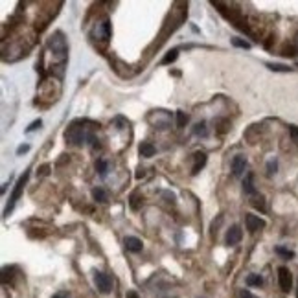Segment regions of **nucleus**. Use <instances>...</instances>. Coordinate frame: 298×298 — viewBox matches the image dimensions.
<instances>
[{
    "instance_id": "5",
    "label": "nucleus",
    "mask_w": 298,
    "mask_h": 298,
    "mask_svg": "<svg viewBox=\"0 0 298 298\" xmlns=\"http://www.w3.org/2000/svg\"><path fill=\"white\" fill-rule=\"evenodd\" d=\"M278 284H280V289L284 293H289L291 287H293V276L287 267H280L278 269Z\"/></svg>"
},
{
    "instance_id": "32",
    "label": "nucleus",
    "mask_w": 298,
    "mask_h": 298,
    "mask_svg": "<svg viewBox=\"0 0 298 298\" xmlns=\"http://www.w3.org/2000/svg\"><path fill=\"white\" fill-rule=\"evenodd\" d=\"M127 298H138V294L134 293V291H129V293H127Z\"/></svg>"
},
{
    "instance_id": "17",
    "label": "nucleus",
    "mask_w": 298,
    "mask_h": 298,
    "mask_svg": "<svg viewBox=\"0 0 298 298\" xmlns=\"http://www.w3.org/2000/svg\"><path fill=\"white\" fill-rule=\"evenodd\" d=\"M15 271H17L15 267H4V269H2V284H8V282L13 280Z\"/></svg>"
},
{
    "instance_id": "22",
    "label": "nucleus",
    "mask_w": 298,
    "mask_h": 298,
    "mask_svg": "<svg viewBox=\"0 0 298 298\" xmlns=\"http://www.w3.org/2000/svg\"><path fill=\"white\" fill-rule=\"evenodd\" d=\"M232 44L238 46V48H243V50H250V44L247 41H243V39H238V37L232 39Z\"/></svg>"
},
{
    "instance_id": "23",
    "label": "nucleus",
    "mask_w": 298,
    "mask_h": 298,
    "mask_svg": "<svg viewBox=\"0 0 298 298\" xmlns=\"http://www.w3.org/2000/svg\"><path fill=\"white\" fill-rule=\"evenodd\" d=\"M193 133L197 134V136H207V124H204V122L197 124L195 125V129H193Z\"/></svg>"
},
{
    "instance_id": "20",
    "label": "nucleus",
    "mask_w": 298,
    "mask_h": 298,
    "mask_svg": "<svg viewBox=\"0 0 298 298\" xmlns=\"http://www.w3.org/2000/svg\"><path fill=\"white\" fill-rule=\"evenodd\" d=\"M107 166L109 164H107V161H103V158H100V161L96 162V171L101 175V177H105L107 175Z\"/></svg>"
},
{
    "instance_id": "25",
    "label": "nucleus",
    "mask_w": 298,
    "mask_h": 298,
    "mask_svg": "<svg viewBox=\"0 0 298 298\" xmlns=\"http://www.w3.org/2000/svg\"><path fill=\"white\" fill-rule=\"evenodd\" d=\"M276 254H280V256H284V258H293L294 256V253L293 250H287V248H284V247H276Z\"/></svg>"
},
{
    "instance_id": "1",
    "label": "nucleus",
    "mask_w": 298,
    "mask_h": 298,
    "mask_svg": "<svg viewBox=\"0 0 298 298\" xmlns=\"http://www.w3.org/2000/svg\"><path fill=\"white\" fill-rule=\"evenodd\" d=\"M88 122H74L64 131L66 142L72 146H83V144H96V136L90 131V127H85Z\"/></svg>"
},
{
    "instance_id": "30",
    "label": "nucleus",
    "mask_w": 298,
    "mask_h": 298,
    "mask_svg": "<svg viewBox=\"0 0 298 298\" xmlns=\"http://www.w3.org/2000/svg\"><path fill=\"white\" fill-rule=\"evenodd\" d=\"M241 298H256V296H254V294L250 293V291L245 289V291H241Z\"/></svg>"
},
{
    "instance_id": "24",
    "label": "nucleus",
    "mask_w": 298,
    "mask_h": 298,
    "mask_svg": "<svg viewBox=\"0 0 298 298\" xmlns=\"http://www.w3.org/2000/svg\"><path fill=\"white\" fill-rule=\"evenodd\" d=\"M253 204H254V208H258V210H262V212H265V210H267V207H265V199H263V197H254Z\"/></svg>"
},
{
    "instance_id": "26",
    "label": "nucleus",
    "mask_w": 298,
    "mask_h": 298,
    "mask_svg": "<svg viewBox=\"0 0 298 298\" xmlns=\"http://www.w3.org/2000/svg\"><path fill=\"white\" fill-rule=\"evenodd\" d=\"M276 170H278V164H276V161H271L269 164H267V171H269V175L276 173Z\"/></svg>"
},
{
    "instance_id": "13",
    "label": "nucleus",
    "mask_w": 298,
    "mask_h": 298,
    "mask_svg": "<svg viewBox=\"0 0 298 298\" xmlns=\"http://www.w3.org/2000/svg\"><path fill=\"white\" fill-rule=\"evenodd\" d=\"M254 175L253 173H248L247 177H245L243 180V192L247 193V195H256V188H254Z\"/></svg>"
},
{
    "instance_id": "34",
    "label": "nucleus",
    "mask_w": 298,
    "mask_h": 298,
    "mask_svg": "<svg viewBox=\"0 0 298 298\" xmlns=\"http://www.w3.org/2000/svg\"><path fill=\"white\" fill-rule=\"evenodd\" d=\"M52 298H66V296H64L63 293H59V294H54V296H52Z\"/></svg>"
},
{
    "instance_id": "21",
    "label": "nucleus",
    "mask_w": 298,
    "mask_h": 298,
    "mask_svg": "<svg viewBox=\"0 0 298 298\" xmlns=\"http://www.w3.org/2000/svg\"><path fill=\"white\" fill-rule=\"evenodd\" d=\"M186 124H188V114L182 112V110H179V112H177V127H184Z\"/></svg>"
},
{
    "instance_id": "14",
    "label": "nucleus",
    "mask_w": 298,
    "mask_h": 298,
    "mask_svg": "<svg viewBox=\"0 0 298 298\" xmlns=\"http://www.w3.org/2000/svg\"><path fill=\"white\" fill-rule=\"evenodd\" d=\"M155 146L153 144H149V142H142L140 144V155L142 156H146V158H151L153 155H155Z\"/></svg>"
},
{
    "instance_id": "12",
    "label": "nucleus",
    "mask_w": 298,
    "mask_h": 298,
    "mask_svg": "<svg viewBox=\"0 0 298 298\" xmlns=\"http://www.w3.org/2000/svg\"><path fill=\"white\" fill-rule=\"evenodd\" d=\"M144 204V197L140 195V192H133L131 193V197H129V208L133 212H138L142 208Z\"/></svg>"
},
{
    "instance_id": "31",
    "label": "nucleus",
    "mask_w": 298,
    "mask_h": 298,
    "mask_svg": "<svg viewBox=\"0 0 298 298\" xmlns=\"http://www.w3.org/2000/svg\"><path fill=\"white\" fill-rule=\"evenodd\" d=\"M48 170H50V166H42L39 170V175H48Z\"/></svg>"
},
{
    "instance_id": "19",
    "label": "nucleus",
    "mask_w": 298,
    "mask_h": 298,
    "mask_svg": "<svg viewBox=\"0 0 298 298\" xmlns=\"http://www.w3.org/2000/svg\"><path fill=\"white\" fill-rule=\"evenodd\" d=\"M267 66L271 70H274V72H289L291 66H287V64H278V63H267Z\"/></svg>"
},
{
    "instance_id": "8",
    "label": "nucleus",
    "mask_w": 298,
    "mask_h": 298,
    "mask_svg": "<svg viewBox=\"0 0 298 298\" xmlns=\"http://www.w3.org/2000/svg\"><path fill=\"white\" fill-rule=\"evenodd\" d=\"M241 238H243V232H241V228H239L238 225L232 226V228L226 232V245H238L239 241H241Z\"/></svg>"
},
{
    "instance_id": "16",
    "label": "nucleus",
    "mask_w": 298,
    "mask_h": 298,
    "mask_svg": "<svg viewBox=\"0 0 298 298\" xmlns=\"http://www.w3.org/2000/svg\"><path fill=\"white\" fill-rule=\"evenodd\" d=\"M92 197H94V201H98V202H107V201H109V197H107V192H105V190H101V188L92 190Z\"/></svg>"
},
{
    "instance_id": "10",
    "label": "nucleus",
    "mask_w": 298,
    "mask_h": 298,
    "mask_svg": "<svg viewBox=\"0 0 298 298\" xmlns=\"http://www.w3.org/2000/svg\"><path fill=\"white\" fill-rule=\"evenodd\" d=\"M265 226V221L260 219L258 216H253V214H248L247 216V230L248 232H258L260 228Z\"/></svg>"
},
{
    "instance_id": "33",
    "label": "nucleus",
    "mask_w": 298,
    "mask_h": 298,
    "mask_svg": "<svg viewBox=\"0 0 298 298\" xmlns=\"http://www.w3.org/2000/svg\"><path fill=\"white\" fill-rule=\"evenodd\" d=\"M144 177V170H138V173H136V179H142Z\"/></svg>"
},
{
    "instance_id": "11",
    "label": "nucleus",
    "mask_w": 298,
    "mask_h": 298,
    "mask_svg": "<svg viewBox=\"0 0 298 298\" xmlns=\"http://www.w3.org/2000/svg\"><path fill=\"white\" fill-rule=\"evenodd\" d=\"M125 247H127V250H131V253H142L144 248V243L142 239L134 238V236H129V238H125Z\"/></svg>"
},
{
    "instance_id": "7",
    "label": "nucleus",
    "mask_w": 298,
    "mask_h": 298,
    "mask_svg": "<svg viewBox=\"0 0 298 298\" xmlns=\"http://www.w3.org/2000/svg\"><path fill=\"white\" fill-rule=\"evenodd\" d=\"M207 153H202V151H197L195 155H193V168H192V173L193 175H197L199 171L204 168V164H207Z\"/></svg>"
},
{
    "instance_id": "28",
    "label": "nucleus",
    "mask_w": 298,
    "mask_h": 298,
    "mask_svg": "<svg viewBox=\"0 0 298 298\" xmlns=\"http://www.w3.org/2000/svg\"><path fill=\"white\" fill-rule=\"evenodd\" d=\"M41 125H42V122H41V120H35V122H33V124H32V125H30V127L26 129V133H32V131H35L37 127H41Z\"/></svg>"
},
{
    "instance_id": "15",
    "label": "nucleus",
    "mask_w": 298,
    "mask_h": 298,
    "mask_svg": "<svg viewBox=\"0 0 298 298\" xmlns=\"http://www.w3.org/2000/svg\"><path fill=\"white\" fill-rule=\"evenodd\" d=\"M247 285H250V287H262L263 278L260 274H248L247 276Z\"/></svg>"
},
{
    "instance_id": "27",
    "label": "nucleus",
    "mask_w": 298,
    "mask_h": 298,
    "mask_svg": "<svg viewBox=\"0 0 298 298\" xmlns=\"http://www.w3.org/2000/svg\"><path fill=\"white\" fill-rule=\"evenodd\" d=\"M289 133H291V138H293L294 142H298V127H296V125H291Z\"/></svg>"
},
{
    "instance_id": "9",
    "label": "nucleus",
    "mask_w": 298,
    "mask_h": 298,
    "mask_svg": "<svg viewBox=\"0 0 298 298\" xmlns=\"http://www.w3.org/2000/svg\"><path fill=\"white\" fill-rule=\"evenodd\" d=\"M96 33L98 37H100L101 41H109L110 39V22H109V18H103V22L98 24L96 26Z\"/></svg>"
},
{
    "instance_id": "36",
    "label": "nucleus",
    "mask_w": 298,
    "mask_h": 298,
    "mask_svg": "<svg viewBox=\"0 0 298 298\" xmlns=\"http://www.w3.org/2000/svg\"><path fill=\"white\" fill-rule=\"evenodd\" d=\"M296 46H298V42H296Z\"/></svg>"
},
{
    "instance_id": "4",
    "label": "nucleus",
    "mask_w": 298,
    "mask_h": 298,
    "mask_svg": "<svg viewBox=\"0 0 298 298\" xmlns=\"http://www.w3.org/2000/svg\"><path fill=\"white\" fill-rule=\"evenodd\" d=\"M94 284H96L98 291L103 294H109L112 291V280H110L105 272H96L94 274Z\"/></svg>"
},
{
    "instance_id": "2",
    "label": "nucleus",
    "mask_w": 298,
    "mask_h": 298,
    "mask_svg": "<svg viewBox=\"0 0 298 298\" xmlns=\"http://www.w3.org/2000/svg\"><path fill=\"white\" fill-rule=\"evenodd\" d=\"M48 46H50V50L64 63V59H66V52L68 50H66V41H64L63 33L61 32L54 33V35L50 37V41H48Z\"/></svg>"
},
{
    "instance_id": "6",
    "label": "nucleus",
    "mask_w": 298,
    "mask_h": 298,
    "mask_svg": "<svg viewBox=\"0 0 298 298\" xmlns=\"http://www.w3.org/2000/svg\"><path fill=\"white\" fill-rule=\"evenodd\" d=\"M245 168H247V158L245 156L238 155L232 158V173H234V177H241L245 173Z\"/></svg>"
},
{
    "instance_id": "3",
    "label": "nucleus",
    "mask_w": 298,
    "mask_h": 298,
    "mask_svg": "<svg viewBox=\"0 0 298 298\" xmlns=\"http://www.w3.org/2000/svg\"><path fill=\"white\" fill-rule=\"evenodd\" d=\"M28 177H30V173H28V171H24L22 177H20V179L17 180L13 193H11V197H9V204H8V208H6L4 216H9V212H11V210L15 208V202H17V201H18V197H20V193H22L24 186H26V182H28Z\"/></svg>"
},
{
    "instance_id": "35",
    "label": "nucleus",
    "mask_w": 298,
    "mask_h": 298,
    "mask_svg": "<svg viewBox=\"0 0 298 298\" xmlns=\"http://www.w3.org/2000/svg\"><path fill=\"white\" fill-rule=\"evenodd\" d=\"M296 298H298V285H296Z\"/></svg>"
},
{
    "instance_id": "29",
    "label": "nucleus",
    "mask_w": 298,
    "mask_h": 298,
    "mask_svg": "<svg viewBox=\"0 0 298 298\" xmlns=\"http://www.w3.org/2000/svg\"><path fill=\"white\" fill-rule=\"evenodd\" d=\"M28 149H30V146H28V144H24V146H18V149H17V155H22V153H26Z\"/></svg>"
},
{
    "instance_id": "18",
    "label": "nucleus",
    "mask_w": 298,
    "mask_h": 298,
    "mask_svg": "<svg viewBox=\"0 0 298 298\" xmlns=\"http://www.w3.org/2000/svg\"><path fill=\"white\" fill-rule=\"evenodd\" d=\"M179 57V50L175 48V50H171V52H168V54L164 55V59H162V64H170V63H173L175 59Z\"/></svg>"
}]
</instances>
